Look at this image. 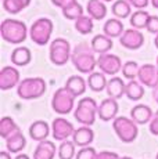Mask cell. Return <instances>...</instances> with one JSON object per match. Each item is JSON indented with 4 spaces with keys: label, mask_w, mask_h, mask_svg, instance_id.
Here are the masks:
<instances>
[{
    "label": "cell",
    "mask_w": 158,
    "mask_h": 159,
    "mask_svg": "<svg viewBox=\"0 0 158 159\" xmlns=\"http://www.w3.org/2000/svg\"><path fill=\"white\" fill-rule=\"evenodd\" d=\"M63 15L67 18V20L77 21L79 17L83 15V7H82L78 2H74V3H71V4H68L67 7L63 8Z\"/></svg>",
    "instance_id": "32"
},
{
    "label": "cell",
    "mask_w": 158,
    "mask_h": 159,
    "mask_svg": "<svg viewBox=\"0 0 158 159\" xmlns=\"http://www.w3.org/2000/svg\"><path fill=\"white\" fill-rule=\"evenodd\" d=\"M146 29H147L150 33L158 35V17L157 15H150V20H148Z\"/></svg>",
    "instance_id": "37"
},
{
    "label": "cell",
    "mask_w": 158,
    "mask_h": 159,
    "mask_svg": "<svg viewBox=\"0 0 158 159\" xmlns=\"http://www.w3.org/2000/svg\"><path fill=\"white\" fill-rule=\"evenodd\" d=\"M97 66L100 68V71L104 72L105 75H117L118 72L122 69V62L121 58L115 54L104 53L100 54L97 58Z\"/></svg>",
    "instance_id": "9"
},
{
    "label": "cell",
    "mask_w": 158,
    "mask_h": 159,
    "mask_svg": "<svg viewBox=\"0 0 158 159\" xmlns=\"http://www.w3.org/2000/svg\"><path fill=\"white\" fill-rule=\"evenodd\" d=\"M75 143L64 140L58 148V158L60 159H74L75 157Z\"/></svg>",
    "instance_id": "33"
},
{
    "label": "cell",
    "mask_w": 158,
    "mask_h": 159,
    "mask_svg": "<svg viewBox=\"0 0 158 159\" xmlns=\"http://www.w3.org/2000/svg\"><path fill=\"white\" fill-rule=\"evenodd\" d=\"M108 80L105 79L104 72H92L87 78V84L93 91H103L107 87Z\"/></svg>",
    "instance_id": "27"
},
{
    "label": "cell",
    "mask_w": 158,
    "mask_h": 159,
    "mask_svg": "<svg viewBox=\"0 0 158 159\" xmlns=\"http://www.w3.org/2000/svg\"><path fill=\"white\" fill-rule=\"evenodd\" d=\"M90 44H92L95 53H99V54L108 53V51L112 48V46H114V43H112V38L107 36L105 33H103V35H96L95 38L92 39Z\"/></svg>",
    "instance_id": "19"
},
{
    "label": "cell",
    "mask_w": 158,
    "mask_h": 159,
    "mask_svg": "<svg viewBox=\"0 0 158 159\" xmlns=\"http://www.w3.org/2000/svg\"><path fill=\"white\" fill-rule=\"evenodd\" d=\"M150 20V14L147 13L146 10H137L135 11L132 15H130V25L132 28H136V29H143L147 26V22Z\"/></svg>",
    "instance_id": "30"
},
{
    "label": "cell",
    "mask_w": 158,
    "mask_h": 159,
    "mask_svg": "<svg viewBox=\"0 0 158 159\" xmlns=\"http://www.w3.org/2000/svg\"><path fill=\"white\" fill-rule=\"evenodd\" d=\"M153 97H154V100H156V102L158 104V86H157V87H154V91H153Z\"/></svg>",
    "instance_id": "43"
},
{
    "label": "cell",
    "mask_w": 158,
    "mask_h": 159,
    "mask_svg": "<svg viewBox=\"0 0 158 159\" xmlns=\"http://www.w3.org/2000/svg\"><path fill=\"white\" fill-rule=\"evenodd\" d=\"M99 112V105H97L96 100L90 98V97H85L78 102V107L75 108L74 116L78 122L86 126H92L96 120V115Z\"/></svg>",
    "instance_id": "4"
},
{
    "label": "cell",
    "mask_w": 158,
    "mask_h": 159,
    "mask_svg": "<svg viewBox=\"0 0 158 159\" xmlns=\"http://www.w3.org/2000/svg\"><path fill=\"white\" fill-rule=\"evenodd\" d=\"M20 130V127H18V125L14 122L13 118H10V116H4V118L0 120V136L3 137V139H8L10 136H13V134L18 133Z\"/></svg>",
    "instance_id": "26"
},
{
    "label": "cell",
    "mask_w": 158,
    "mask_h": 159,
    "mask_svg": "<svg viewBox=\"0 0 158 159\" xmlns=\"http://www.w3.org/2000/svg\"><path fill=\"white\" fill-rule=\"evenodd\" d=\"M51 130H53L54 140H57V141H64V140H67L69 136H72L75 131L71 122H68L64 118L54 119L53 125H51Z\"/></svg>",
    "instance_id": "11"
},
{
    "label": "cell",
    "mask_w": 158,
    "mask_h": 159,
    "mask_svg": "<svg viewBox=\"0 0 158 159\" xmlns=\"http://www.w3.org/2000/svg\"><path fill=\"white\" fill-rule=\"evenodd\" d=\"M119 43L122 47L129 50H139L144 44V35L136 28L125 29V32L119 38Z\"/></svg>",
    "instance_id": "10"
},
{
    "label": "cell",
    "mask_w": 158,
    "mask_h": 159,
    "mask_svg": "<svg viewBox=\"0 0 158 159\" xmlns=\"http://www.w3.org/2000/svg\"><path fill=\"white\" fill-rule=\"evenodd\" d=\"M56 157V144L53 141H39L33 152V159H54Z\"/></svg>",
    "instance_id": "17"
},
{
    "label": "cell",
    "mask_w": 158,
    "mask_h": 159,
    "mask_svg": "<svg viewBox=\"0 0 158 159\" xmlns=\"http://www.w3.org/2000/svg\"><path fill=\"white\" fill-rule=\"evenodd\" d=\"M51 3H53L56 7H60L63 10L64 7H67L68 4H71V3H74V2H77V0H50Z\"/></svg>",
    "instance_id": "41"
},
{
    "label": "cell",
    "mask_w": 158,
    "mask_h": 159,
    "mask_svg": "<svg viewBox=\"0 0 158 159\" xmlns=\"http://www.w3.org/2000/svg\"><path fill=\"white\" fill-rule=\"evenodd\" d=\"M49 56L50 61L57 66H61L67 64V61L71 58L72 51H71V44L67 39L57 38L51 42L50 50H49Z\"/></svg>",
    "instance_id": "8"
},
{
    "label": "cell",
    "mask_w": 158,
    "mask_h": 159,
    "mask_svg": "<svg viewBox=\"0 0 158 159\" xmlns=\"http://www.w3.org/2000/svg\"><path fill=\"white\" fill-rule=\"evenodd\" d=\"M3 8L10 14H18L26 8V6L22 3V0H3Z\"/></svg>",
    "instance_id": "35"
},
{
    "label": "cell",
    "mask_w": 158,
    "mask_h": 159,
    "mask_svg": "<svg viewBox=\"0 0 158 159\" xmlns=\"http://www.w3.org/2000/svg\"><path fill=\"white\" fill-rule=\"evenodd\" d=\"M125 89H126V84L123 83L122 79L118 78V76H114V78H111L110 80H108L105 90H107L108 97H112V98L118 100L125 94Z\"/></svg>",
    "instance_id": "20"
},
{
    "label": "cell",
    "mask_w": 158,
    "mask_h": 159,
    "mask_svg": "<svg viewBox=\"0 0 158 159\" xmlns=\"http://www.w3.org/2000/svg\"><path fill=\"white\" fill-rule=\"evenodd\" d=\"M0 159H11V155L7 151H2L0 152Z\"/></svg>",
    "instance_id": "42"
},
{
    "label": "cell",
    "mask_w": 158,
    "mask_h": 159,
    "mask_svg": "<svg viewBox=\"0 0 158 159\" xmlns=\"http://www.w3.org/2000/svg\"><path fill=\"white\" fill-rule=\"evenodd\" d=\"M96 157H97L96 149L87 145V147H82L79 149L75 159H96Z\"/></svg>",
    "instance_id": "36"
},
{
    "label": "cell",
    "mask_w": 158,
    "mask_h": 159,
    "mask_svg": "<svg viewBox=\"0 0 158 159\" xmlns=\"http://www.w3.org/2000/svg\"><path fill=\"white\" fill-rule=\"evenodd\" d=\"M65 86L78 97V96H82V94L86 91V80H85L82 76L74 75V76H71V78H68Z\"/></svg>",
    "instance_id": "28"
},
{
    "label": "cell",
    "mask_w": 158,
    "mask_h": 159,
    "mask_svg": "<svg viewBox=\"0 0 158 159\" xmlns=\"http://www.w3.org/2000/svg\"><path fill=\"white\" fill-rule=\"evenodd\" d=\"M103 30L107 36L110 38H121L122 33L125 32V28H123V24L121 20L118 18H111V20H107L103 26Z\"/></svg>",
    "instance_id": "23"
},
{
    "label": "cell",
    "mask_w": 158,
    "mask_h": 159,
    "mask_svg": "<svg viewBox=\"0 0 158 159\" xmlns=\"http://www.w3.org/2000/svg\"><path fill=\"white\" fill-rule=\"evenodd\" d=\"M128 2H129L135 8H140L142 10V8L147 7L148 3H150V0H128Z\"/></svg>",
    "instance_id": "40"
},
{
    "label": "cell",
    "mask_w": 158,
    "mask_h": 159,
    "mask_svg": "<svg viewBox=\"0 0 158 159\" xmlns=\"http://www.w3.org/2000/svg\"><path fill=\"white\" fill-rule=\"evenodd\" d=\"M157 66H158V57H157Z\"/></svg>",
    "instance_id": "50"
},
{
    "label": "cell",
    "mask_w": 158,
    "mask_h": 159,
    "mask_svg": "<svg viewBox=\"0 0 158 159\" xmlns=\"http://www.w3.org/2000/svg\"><path fill=\"white\" fill-rule=\"evenodd\" d=\"M111 10H112V14L117 18L123 20V18H128L132 15V4L128 0H117L112 4Z\"/></svg>",
    "instance_id": "29"
},
{
    "label": "cell",
    "mask_w": 158,
    "mask_h": 159,
    "mask_svg": "<svg viewBox=\"0 0 158 159\" xmlns=\"http://www.w3.org/2000/svg\"><path fill=\"white\" fill-rule=\"evenodd\" d=\"M103 2H112V0H103Z\"/></svg>",
    "instance_id": "49"
},
{
    "label": "cell",
    "mask_w": 158,
    "mask_h": 159,
    "mask_svg": "<svg viewBox=\"0 0 158 159\" xmlns=\"http://www.w3.org/2000/svg\"><path fill=\"white\" fill-rule=\"evenodd\" d=\"M139 69H140V66L136 61H126L122 66V75L129 80H133L139 75Z\"/></svg>",
    "instance_id": "34"
},
{
    "label": "cell",
    "mask_w": 158,
    "mask_h": 159,
    "mask_svg": "<svg viewBox=\"0 0 158 159\" xmlns=\"http://www.w3.org/2000/svg\"><path fill=\"white\" fill-rule=\"evenodd\" d=\"M139 80L147 87H157L158 86V66L153 64H144L139 69L137 75Z\"/></svg>",
    "instance_id": "12"
},
{
    "label": "cell",
    "mask_w": 158,
    "mask_h": 159,
    "mask_svg": "<svg viewBox=\"0 0 158 159\" xmlns=\"http://www.w3.org/2000/svg\"><path fill=\"white\" fill-rule=\"evenodd\" d=\"M20 84V72L14 66H4L0 71V89L10 90Z\"/></svg>",
    "instance_id": "13"
},
{
    "label": "cell",
    "mask_w": 158,
    "mask_h": 159,
    "mask_svg": "<svg viewBox=\"0 0 158 159\" xmlns=\"http://www.w3.org/2000/svg\"><path fill=\"white\" fill-rule=\"evenodd\" d=\"M151 4L154 8H158V0H151Z\"/></svg>",
    "instance_id": "45"
},
{
    "label": "cell",
    "mask_w": 158,
    "mask_h": 159,
    "mask_svg": "<svg viewBox=\"0 0 158 159\" xmlns=\"http://www.w3.org/2000/svg\"><path fill=\"white\" fill-rule=\"evenodd\" d=\"M11 62L17 66H25L31 62L32 60V54H31V50L28 47H17L16 50L11 53Z\"/></svg>",
    "instance_id": "22"
},
{
    "label": "cell",
    "mask_w": 158,
    "mask_h": 159,
    "mask_svg": "<svg viewBox=\"0 0 158 159\" xmlns=\"http://www.w3.org/2000/svg\"><path fill=\"white\" fill-rule=\"evenodd\" d=\"M154 44H156V47L158 48V35L156 36V40H154Z\"/></svg>",
    "instance_id": "47"
},
{
    "label": "cell",
    "mask_w": 158,
    "mask_h": 159,
    "mask_svg": "<svg viewBox=\"0 0 158 159\" xmlns=\"http://www.w3.org/2000/svg\"><path fill=\"white\" fill-rule=\"evenodd\" d=\"M125 94L129 100L132 101H137L140 100L143 96H144V87H143V83L140 80H129L126 83V89H125Z\"/></svg>",
    "instance_id": "25"
},
{
    "label": "cell",
    "mask_w": 158,
    "mask_h": 159,
    "mask_svg": "<svg viewBox=\"0 0 158 159\" xmlns=\"http://www.w3.org/2000/svg\"><path fill=\"white\" fill-rule=\"evenodd\" d=\"M150 131L154 136H158V111L156 112V115L153 116V119L150 122Z\"/></svg>",
    "instance_id": "39"
},
{
    "label": "cell",
    "mask_w": 158,
    "mask_h": 159,
    "mask_svg": "<svg viewBox=\"0 0 158 159\" xmlns=\"http://www.w3.org/2000/svg\"><path fill=\"white\" fill-rule=\"evenodd\" d=\"M86 10L93 20H104L107 15V7L103 0H89L86 4Z\"/></svg>",
    "instance_id": "21"
},
{
    "label": "cell",
    "mask_w": 158,
    "mask_h": 159,
    "mask_svg": "<svg viewBox=\"0 0 158 159\" xmlns=\"http://www.w3.org/2000/svg\"><path fill=\"white\" fill-rule=\"evenodd\" d=\"M93 140H95V133L86 125H83L82 127H78L72 134V141L79 147H87L89 144H92Z\"/></svg>",
    "instance_id": "15"
},
{
    "label": "cell",
    "mask_w": 158,
    "mask_h": 159,
    "mask_svg": "<svg viewBox=\"0 0 158 159\" xmlns=\"http://www.w3.org/2000/svg\"><path fill=\"white\" fill-rule=\"evenodd\" d=\"M71 61L74 66L81 73H92L95 72V68L97 65V60L95 57V50H93L92 44L82 42L75 46L74 51H72Z\"/></svg>",
    "instance_id": "1"
},
{
    "label": "cell",
    "mask_w": 158,
    "mask_h": 159,
    "mask_svg": "<svg viewBox=\"0 0 158 159\" xmlns=\"http://www.w3.org/2000/svg\"><path fill=\"white\" fill-rule=\"evenodd\" d=\"M119 159H132V158H129V157H122V158H119Z\"/></svg>",
    "instance_id": "48"
},
{
    "label": "cell",
    "mask_w": 158,
    "mask_h": 159,
    "mask_svg": "<svg viewBox=\"0 0 158 159\" xmlns=\"http://www.w3.org/2000/svg\"><path fill=\"white\" fill-rule=\"evenodd\" d=\"M16 159H31V158H29L26 154H18L16 157Z\"/></svg>",
    "instance_id": "44"
},
{
    "label": "cell",
    "mask_w": 158,
    "mask_h": 159,
    "mask_svg": "<svg viewBox=\"0 0 158 159\" xmlns=\"http://www.w3.org/2000/svg\"><path fill=\"white\" fill-rule=\"evenodd\" d=\"M46 93V82L42 78H26L17 86V94L22 100L39 98Z\"/></svg>",
    "instance_id": "3"
},
{
    "label": "cell",
    "mask_w": 158,
    "mask_h": 159,
    "mask_svg": "<svg viewBox=\"0 0 158 159\" xmlns=\"http://www.w3.org/2000/svg\"><path fill=\"white\" fill-rule=\"evenodd\" d=\"M121 157L117 152H111V151H103L97 154L96 159H119Z\"/></svg>",
    "instance_id": "38"
},
{
    "label": "cell",
    "mask_w": 158,
    "mask_h": 159,
    "mask_svg": "<svg viewBox=\"0 0 158 159\" xmlns=\"http://www.w3.org/2000/svg\"><path fill=\"white\" fill-rule=\"evenodd\" d=\"M130 116L137 125H146L148 122H151L153 119V111L148 105L144 104H137L136 107H133V109L130 111Z\"/></svg>",
    "instance_id": "16"
},
{
    "label": "cell",
    "mask_w": 158,
    "mask_h": 159,
    "mask_svg": "<svg viewBox=\"0 0 158 159\" xmlns=\"http://www.w3.org/2000/svg\"><path fill=\"white\" fill-rule=\"evenodd\" d=\"M53 22L49 18H39L32 24L29 29V36L32 42L38 46H44L50 42L51 33H53Z\"/></svg>",
    "instance_id": "6"
},
{
    "label": "cell",
    "mask_w": 158,
    "mask_h": 159,
    "mask_svg": "<svg viewBox=\"0 0 158 159\" xmlns=\"http://www.w3.org/2000/svg\"><path fill=\"white\" fill-rule=\"evenodd\" d=\"M25 145H26V140L21 131H18V133L10 136L8 139H6V147H7L8 152H11V154L21 152L25 148Z\"/></svg>",
    "instance_id": "24"
},
{
    "label": "cell",
    "mask_w": 158,
    "mask_h": 159,
    "mask_svg": "<svg viewBox=\"0 0 158 159\" xmlns=\"http://www.w3.org/2000/svg\"><path fill=\"white\" fill-rule=\"evenodd\" d=\"M49 133H50V127H49L47 122L44 120H36L33 122L29 127V136L35 141H43L47 139Z\"/></svg>",
    "instance_id": "18"
},
{
    "label": "cell",
    "mask_w": 158,
    "mask_h": 159,
    "mask_svg": "<svg viewBox=\"0 0 158 159\" xmlns=\"http://www.w3.org/2000/svg\"><path fill=\"white\" fill-rule=\"evenodd\" d=\"M0 33L2 38L10 44H20L25 42L28 36V28L25 22L18 20H3L2 26H0Z\"/></svg>",
    "instance_id": "2"
},
{
    "label": "cell",
    "mask_w": 158,
    "mask_h": 159,
    "mask_svg": "<svg viewBox=\"0 0 158 159\" xmlns=\"http://www.w3.org/2000/svg\"><path fill=\"white\" fill-rule=\"evenodd\" d=\"M157 159H158V154H157Z\"/></svg>",
    "instance_id": "51"
},
{
    "label": "cell",
    "mask_w": 158,
    "mask_h": 159,
    "mask_svg": "<svg viewBox=\"0 0 158 159\" xmlns=\"http://www.w3.org/2000/svg\"><path fill=\"white\" fill-rule=\"evenodd\" d=\"M75 94L72 93L67 86L60 87L58 90L54 93L53 100H51V107L53 109L60 115H65L74 109L75 105Z\"/></svg>",
    "instance_id": "7"
},
{
    "label": "cell",
    "mask_w": 158,
    "mask_h": 159,
    "mask_svg": "<svg viewBox=\"0 0 158 159\" xmlns=\"http://www.w3.org/2000/svg\"><path fill=\"white\" fill-rule=\"evenodd\" d=\"M22 3H24V4L26 6V7H28V6L31 4V0H22Z\"/></svg>",
    "instance_id": "46"
},
{
    "label": "cell",
    "mask_w": 158,
    "mask_h": 159,
    "mask_svg": "<svg viewBox=\"0 0 158 159\" xmlns=\"http://www.w3.org/2000/svg\"><path fill=\"white\" fill-rule=\"evenodd\" d=\"M118 109H119V105H118L117 100L112 98V97H108V98L103 100L101 104L99 105V118L104 122H108V120H114L117 118V114H118Z\"/></svg>",
    "instance_id": "14"
},
{
    "label": "cell",
    "mask_w": 158,
    "mask_h": 159,
    "mask_svg": "<svg viewBox=\"0 0 158 159\" xmlns=\"http://www.w3.org/2000/svg\"><path fill=\"white\" fill-rule=\"evenodd\" d=\"M95 24H93V18L90 15H82L75 21V29L78 30L81 35H89L93 32Z\"/></svg>",
    "instance_id": "31"
},
{
    "label": "cell",
    "mask_w": 158,
    "mask_h": 159,
    "mask_svg": "<svg viewBox=\"0 0 158 159\" xmlns=\"http://www.w3.org/2000/svg\"><path fill=\"white\" fill-rule=\"evenodd\" d=\"M112 127H114L117 136L119 137V140L123 143L135 141L139 133L137 123L133 119H128L126 116H117L112 122Z\"/></svg>",
    "instance_id": "5"
}]
</instances>
